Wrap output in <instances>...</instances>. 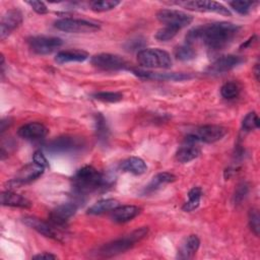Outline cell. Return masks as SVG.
Instances as JSON below:
<instances>
[{
  "instance_id": "cell-1",
  "label": "cell",
  "mask_w": 260,
  "mask_h": 260,
  "mask_svg": "<svg viewBox=\"0 0 260 260\" xmlns=\"http://www.w3.org/2000/svg\"><path fill=\"white\" fill-rule=\"evenodd\" d=\"M239 29V25L226 21L199 25L187 32L186 42L191 46L200 43L208 50L218 51L232 42Z\"/></svg>"
},
{
  "instance_id": "cell-2",
  "label": "cell",
  "mask_w": 260,
  "mask_h": 260,
  "mask_svg": "<svg viewBox=\"0 0 260 260\" xmlns=\"http://www.w3.org/2000/svg\"><path fill=\"white\" fill-rule=\"evenodd\" d=\"M73 190L78 196H85L104 188L109 184V180L92 166H84L79 169L73 179Z\"/></svg>"
},
{
  "instance_id": "cell-3",
  "label": "cell",
  "mask_w": 260,
  "mask_h": 260,
  "mask_svg": "<svg viewBox=\"0 0 260 260\" xmlns=\"http://www.w3.org/2000/svg\"><path fill=\"white\" fill-rule=\"evenodd\" d=\"M148 233L147 226H142L139 229L134 230L130 234L117 239L115 241H112L110 243H107L103 245L100 249L98 254L102 257H113L116 255H119L121 253H124L125 251L132 248L136 243L141 241Z\"/></svg>"
},
{
  "instance_id": "cell-4",
  "label": "cell",
  "mask_w": 260,
  "mask_h": 260,
  "mask_svg": "<svg viewBox=\"0 0 260 260\" xmlns=\"http://www.w3.org/2000/svg\"><path fill=\"white\" fill-rule=\"evenodd\" d=\"M138 63L146 68L168 69L172 66L171 55L160 49H143L137 53Z\"/></svg>"
},
{
  "instance_id": "cell-5",
  "label": "cell",
  "mask_w": 260,
  "mask_h": 260,
  "mask_svg": "<svg viewBox=\"0 0 260 260\" xmlns=\"http://www.w3.org/2000/svg\"><path fill=\"white\" fill-rule=\"evenodd\" d=\"M85 146L82 138L73 136H61L50 141L46 149L51 153H72L80 151Z\"/></svg>"
},
{
  "instance_id": "cell-6",
  "label": "cell",
  "mask_w": 260,
  "mask_h": 260,
  "mask_svg": "<svg viewBox=\"0 0 260 260\" xmlns=\"http://www.w3.org/2000/svg\"><path fill=\"white\" fill-rule=\"evenodd\" d=\"M55 27L60 30L71 34H88L94 32L100 29V25L95 22L70 17H65L56 20Z\"/></svg>"
},
{
  "instance_id": "cell-7",
  "label": "cell",
  "mask_w": 260,
  "mask_h": 260,
  "mask_svg": "<svg viewBox=\"0 0 260 260\" xmlns=\"http://www.w3.org/2000/svg\"><path fill=\"white\" fill-rule=\"evenodd\" d=\"M23 222L30 229L37 231L39 234H41L47 238L53 239L58 242L65 241V235L62 232L63 229L55 226L49 220L45 221V220H42L35 216H25V217H23Z\"/></svg>"
},
{
  "instance_id": "cell-8",
  "label": "cell",
  "mask_w": 260,
  "mask_h": 260,
  "mask_svg": "<svg viewBox=\"0 0 260 260\" xmlns=\"http://www.w3.org/2000/svg\"><path fill=\"white\" fill-rule=\"evenodd\" d=\"M226 128L220 125H204L195 130L194 133L189 134L186 139L196 143H213L220 140L226 134Z\"/></svg>"
},
{
  "instance_id": "cell-9",
  "label": "cell",
  "mask_w": 260,
  "mask_h": 260,
  "mask_svg": "<svg viewBox=\"0 0 260 260\" xmlns=\"http://www.w3.org/2000/svg\"><path fill=\"white\" fill-rule=\"evenodd\" d=\"M156 18L165 25L179 29L189 25L193 21V17L190 14L177 9H160L156 13Z\"/></svg>"
},
{
  "instance_id": "cell-10",
  "label": "cell",
  "mask_w": 260,
  "mask_h": 260,
  "mask_svg": "<svg viewBox=\"0 0 260 260\" xmlns=\"http://www.w3.org/2000/svg\"><path fill=\"white\" fill-rule=\"evenodd\" d=\"M27 44L32 52L39 55L51 54L63 44L60 38L56 37H46V36H37L31 37L27 40Z\"/></svg>"
},
{
  "instance_id": "cell-11",
  "label": "cell",
  "mask_w": 260,
  "mask_h": 260,
  "mask_svg": "<svg viewBox=\"0 0 260 260\" xmlns=\"http://www.w3.org/2000/svg\"><path fill=\"white\" fill-rule=\"evenodd\" d=\"M176 4L183 6L188 10L198 11V12H215L224 16H231V11L219 2L215 1H205V0H195V1H185L176 2Z\"/></svg>"
},
{
  "instance_id": "cell-12",
  "label": "cell",
  "mask_w": 260,
  "mask_h": 260,
  "mask_svg": "<svg viewBox=\"0 0 260 260\" xmlns=\"http://www.w3.org/2000/svg\"><path fill=\"white\" fill-rule=\"evenodd\" d=\"M90 62L96 68L110 71L123 69L127 65L126 61L122 57L109 53H101L94 55L91 57Z\"/></svg>"
},
{
  "instance_id": "cell-13",
  "label": "cell",
  "mask_w": 260,
  "mask_h": 260,
  "mask_svg": "<svg viewBox=\"0 0 260 260\" xmlns=\"http://www.w3.org/2000/svg\"><path fill=\"white\" fill-rule=\"evenodd\" d=\"M77 210V204L74 202H68L61 204L54 208L49 214V221L55 226L64 229L68 219L75 214Z\"/></svg>"
},
{
  "instance_id": "cell-14",
  "label": "cell",
  "mask_w": 260,
  "mask_h": 260,
  "mask_svg": "<svg viewBox=\"0 0 260 260\" xmlns=\"http://www.w3.org/2000/svg\"><path fill=\"white\" fill-rule=\"evenodd\" d=\"M44 171L45 168L36 164L35 161L28 164L19 170L18 174L16 175V178L10 181L9 185H11L12 187H18L20 185L30 183L38 179L39 177H41L44 174Z\"/></svg>"
},
{
  "instance_id": "cell-15",
  "label": "cell",
  "mask_w": 260,
  "mask_h": 260,
  "mask_svg": "<svg viewBox=\"0 0 260 260\" xmlns=\"http://www.w3.org/2000/svg\"><path fill=\"white\" fill-rule=\"evenodd\" d=\"M244 61H245L244 58L241 56H236V55L222 56L217 58L212 64L209 65V67L207 68V72L210 74H221L236 68Z\"/></svg>"
},
{
  "instance_id": "cell-16",
  "label": "cell",
  "mask_w": 260,
  "mask_h": 260,
  "mask_svg": "<svg viewBox=\"0 0 260 260\" xmlns=\"http://www.w3.org/2000/svg\"><path fill=\"white\" fill-rule=\"evenodd\" d=\"M22 22V14L18 9H10L2 16L0 23V39L5 40Z\"/></svg>"
},
{
  "instance_id": "cell-17",
  "label": "cell",
  "mask_w": 260,
  "mask_h": 260,
  "mask_svg": "<svg viewBox=\"0 0 260 260\" xmlns=\"http://www.w3.org/2000/svg\"><path fill=\"white\" fill-rule=\"evenodd\" d=\"M133 74H135L138 77L141 78H146V79H155V80H170V81H183V80H188L193 77L192 74L190 73H177V72H172V73H160V72H152V71H147V70H142V69H132Z\"/></svg>"
},
{
  "instance_id": "cell-18",
  "label": "cell",
  "mask_w": 260,
  "mask_h": 260,
  "mask_svg": "<svg viewBox=\"0 0 260 260\" xmlns=\"http://www.w3.org/2000/svg\"><path fill=\"white\" fill-rule=\"evenodd\" d=\"M17 134L28 140H35L45 137L48 134V128L39 122H29L18 128Z\"/></svg>"
},
{
  "instance_id": "cell-19",
  "label": "cell",
  "mask_w": 260,
  "mask_h": 260,
  "mask_svg": "<svg viewBox=\"0 0 260 260\" xmlns=\"http://www.w3.org/2000/svg\"><path fill=\"white\" fill-rule=\"evenodd\" d=\"M199 154L200 149L197 146V143L185 139L184 144L181 147H179V149L176 152V158L178 161L186 164L198 157Z\"/></svg>"
},
{
  "instance_id": "cell-20",
  "label": "cell",
  "mask_w": 260,
  "mask_h": 260,
  "mask_svg": "<svg viewBox=\"0 0 260 260\" xmlns=\"http://www.w3.org/2000/svg\"><path fill=\"white\" fill-rule=\"evenodd\" d=\"M140 212V208L135 205H123L117 206L112 210L111 217L115 222H127L137 216Z\"/></svg>"
},
{
  "instance_id": "cell-21",
  "label": "cell",
  "mask_w": 260,
  "mask_h": 260,
  "mask_svg": "<svg viewBox=\"0 0 260 260\" xmlns=\"http://www.w3.org/2000/svg\"><path fill=\"white\" fill-rule=\"evenodd\" d=\"M200 246V240L196 235H190L188 236L184 242L182 243L179 252L178 257L180 259H190L192 258L196 252L198 251Z\"/></svg>"
},
{
  "instance_id": "cell-22",
  "label": "cell",
  "mask_w": 260,
  "mask_h": 260,
  "mask_svg": "<svg viewBox=\"0 0 260 260\" xmlns=\"http://www.w3.org/2000/svg\"><path fill=\"white\" fill-rule=\"evenodd\" d=\"M1 204L11 207L28 208L31 206V202L25 197L16 194L12 191H4L1 193Z\"/></svg>"
},
{
  "instance_id": "cell-23",
  "label": "cell",
  "mask_w": 260,
  "mask_h": 260,
  "mask_svg": "<svg viewBox=\"0 0 260 260\" xmlns=\"http://www.w3.org/2000/svg\"><path fill=\"white\" fill-rule=\"evenodd\" d=\"M120 169L133 175H142L146 172L147 166L142 158L138 156H130L121 162Z\"/></svg>"
},
{
  "instance_id": "cell-24",
  "label": "cell",
  "mask_w": 260,
  "mask_h": 260,
  "mask_svg": "<svg viewBox=\"0 0 260 260\" xmlns=\"http://www.w3.org/2000/svg\"><path fill=\"white\" fill-rule=\"evenodd\" d=\"M175 180H176V176L173 175L172 173H168V172L158 173L152 178V180L149 182V184L144 188L143 194L153 193L156 190H158L161 186L172 183Z\"/></svg>"
},
{
  "instance_id": "cell-25",
  "label": "cell",
  "mask_w": 260,
  "mask_h": 260,
  "mask_svg": "<svg viewBox=\"0 0 260 260\" xmlns=\"http://www.w3.org/2000/svg\"><path fill=\"white\" fill-rule=\"evenodd\" d=\"M88 54L82 50H66L57 53L55 61L59 64H64L68 62H82L86 60Z\"/></svg>"
},
{
  "instance_id": "cell-26",
  "label": "cell",
  "mask_w": 260,
  "mask_h": 260,
  "mask_svg": "<svg viewBox=\"0 0 260 260\" xmlns=\"http://www.w3.org/2000/svg\"><path fill=\"white\" fill-rule=\"evenodd\" d=\"M117 206H119V202L116 199H112V198L102 199V200L95 202L93 205H91L87 209V213L98 215V214H102V213H105L108 211H112Z\"/></svg>"
},
{
  "instance_id": "cell-27",
  "label": "cell",
  "mask_w": 260,
  "mask_h": 260,
  "mask_svg": "<svg viewBox=\"0 0 260 260\" xmlns=\"http://www.w3.org/2000/svg\"><path fill=\"white\" fill-rule=\"evenodd\" d=\"M202 196V190L200 187H193L188 192V200L184 203L182 209L184 211H192L196 209L200 204V199Z\"/></svg>"
},
{
  "instance_id": "cell-28",
  "label": "cell",
  "mask_w": 260,
  "mask_h": 260,
  "mask_svg": "<svg viewBox=\"0 0 260 260\" xmlns=\"http://www.w3.org/2000/svg\"><path fill=\"white\" fill-rule=\"evenodd\" d=\"M174 55L178 60L189 61L196 57V52H195L193 46L186 43L184 45L178 46L174 51Z\"/></svg>"
},
{
  "instance_id": "cell-29",
  "label": "cell",
  "mask_w": 260,
  "mask_h": 260,
  "mask_svg": "<svg viewBox=\"0 0 260 260\" xmlns=\"http://www.w3.org/2000/svg\"><path fill=\"white\" fill-rule=\"evenodd\" d=\"M94 125H95V134L101 141H106L109 137V128L107 126L106 120L101 113L94 115Z\"/></svg>"
},
{
  "instance_id": "cell-30",
  "label": "cell",
  "mask_w": 260,
  "mask_h": 260,
  "mask_svg": "<svg viewBox=\"0 0 260 260\" xmlns=\"http://www.w3.org/2000/svg\"><path fill=\"white\" fill-rule=\"evenodd\" d=\"M240 93V86L237 82L229 81L220 87V94L225 100L236 99Z\"/></svg>"
},
{
  "instance_id": "cell-31",
  "label": "cell",
  "mask_w": 260,
  "mask_h": 260,
  "mask_svg": "<svg viewBox=\"0 0 260 260\" xmlns=\"http://www.w3.org/2000/svg\"><path fill=\"white\" fill-rule=\"evenodd\" d=\"M120 2L117 0H103V1H94L90 3L91 10L95 12H104L114 9Z\"/></svg>"
},
{
  "instance_id": "cell-32",
  "label": "cell",
  "mask_w": 260,
  "mask_h": 260,
  "mask_svg": "<svg viewBox=\"0 0 260 260\" xmlns=\"http://www.w3.org/2000/svg\"><path fill=\"white\" fill-rule=\"evenodd\" d=\"M180 29L177 28V27H173V26H169V25H165L164 27L159 28L156 34H155V39L157 41H160V42H167V41H170L172 40L179 31Z\"/></svg>"
},
{
  "instance_id": "cell-33",
  "label": "cell",
  "mask_w": 260,
  "mask_h": 260,
  "mask_svg": "<svg viewBox=\"0 0 260 260\" xmlns=\"http://www.w3.org/2000/svg\"><path fill=\"white\" fill-rule=\"evenodd\" d=\"M95 100L107 102V103H116L123 99V94L119 91H101L92 95Z\"/></svg>"
},
{
  "instance_id": "cell-34",
  "label": "cell",
  "mask_w": 260,
  "mask_h": 260,
  "mask_svg": "<svg viewBox=\"0 0 260 260\" xmlns=\"http://www.w3.org/2000/svg\"><path fill=\"white\" fill-rule=\"evenodd\" d=\"M243 130L252 131L259 127V118L255 112H251L245 116L242 122Z\"/></svg>"
},
{
  "instance_id": "cell-35",
  "label": "cell",
  "mask_w": 260,
  "mask_h": 260,
  "mask_svg": "<svg viewBox=\"0 0 260 260\" xmlns=\"http://www.w3.org/2000/svg\"><path fill=\"white\" fill-rule=\"evenodd\" d=\"M255 3L251 1H231L229 5L238 13L240 14H248Z\"/></svg>"
},
{
  "instance_id": "cell-36",
  "label": "cell",
  "mask_w": 260,
  "mask_h": 260,
  "mask_svg": "<svg viewBox=\"0 0 260 260\" xmlns=\"http://www.w3.org/2000/svg\"><path fill=\"white\" fill-rule=\"evenodd\" d=\"M248 218H249V225L251 231L255 234V236H259V232H260V215L257 209L252 208L249 211L248 214Z\"/></svg>"
},
{
  "instance_id": "cell-37",
  "label": "cell",
  "mask_w": 260,
  "mask_h": 260,
  "mask_svg": "<svg viewBox=\"0 0 260 260\" xmlns=\"http://www.w3.org/2000/svg\"><path fill=\"white\" fill-rule=\"evenodd\" d=\"M249 192V187H248V184L245 183V182H242L240 183L236 190H235V195H234V201H235V204H240L247 196Z\"/></svg>"
},
{
  "instance_id": "cell-38",
  "label": "cell",
  "mask_w": 260,
  "mask_h": 260,
  "mask_svg": "<svg viewBox=\"0 0 260 260\" xmlns=\"http://www.w3.org/2000/svg\"><path fill=\"white\" fill-rule=\"evenodd\" d=\"M145 46V41L142 38H136V39H132L130 41L127 42V44L125 45V48L128 51H136V50H143ZM138 51V52H139Z\"/></svg>"
},
{
  "instance_id": "cell-39",
  "label": "cell",
  "mask_w": 260,
  "mask_h": 260,
  "mask_svg": "<svg viewBox=\"0 0 260 260\" xmlns=\"http://www.w3.org/2000/svg\"><path fill=\"white\" fill-rule=\"evenodd\" d=\"M34 11H36L39 14H46L48 12V8L45 5V3L41 1H27L26 2Z\"/></svg>"
},
{
  "instance_id": "cell-40",
  "label": "cell",
  "mask_w": 260,
  "mask_h": 260,
  "mask_svg": "<svg viewBox=\"0 0 260 260\" xmlns=\"http://www.w3.org/2000/svg\"><path fill=\"white\" fill-rule=\"evenodd\" d=\"M32 159H34V161L36 162V164H38V165H40V166H42V167H44L45 169L46 168H48V160H47V158L45 157V155L43 154V152L41 151V150H37V151H35V153H34V156H32Z\"/></svg>"
},
{
  "instance_id": "cell-41",
  "label": "cell",
  "mask_w": 260,
  "mask_h": 260,
  "mask_svg": "<svg viewBox=\"0 0 260 260\" xmlns=\"http://www.w3.org/2000/svg\"><path fill=\"white\" fill-rule=\"evenodd\" d=\"M57 256L49 253V252H43L40 254H37L32 257V259H56Z\"/></svg>"
},
{
  "instance_id": "cell-42",
  "label": "cell",
  "mask_w": 260,
  "mask_h": 260,
  "mask_svg": "<svg viewBox=\"0 0 260 260\" xmlns=\"http://www.w3.org/2000/svg\"><path fill=\"white\" fill-rule=\"evenodd\" d=\"M254 72H255V77H256V79L259 80V72H260V70H259V64H256L255 69H254Z\"/></svg>"
}]
</instances>
